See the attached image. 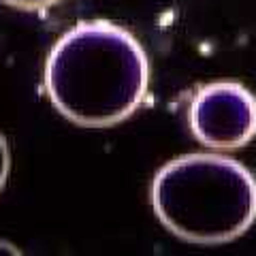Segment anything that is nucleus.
Masks as SVG:
<instances>
[{
    "instance_id": "5",
    "label": "nucleus",
    "mask_w": 256,
    "mask_h": 256,
    "mask_svg": "<svg viewBox=\"0 0 256 256\" xmlns=\"http://www.w3.org/2000/svg\"><path fill=\"white\" fill-rule=\"evenodd\" d=\"M2 2L11 4V6H18V9H26V11H32V9H45V6H52L60 0H2Z\"/></svg>"
},
{
    "instance_id": "4",
    "label": "nucleus",
    "mask_w": 256,
    "mask_h": 256,
    "mask_svg": "<svg viewBox=\"0 0 256 256\" xmlns=\"http://www.w3.org/2000/svg\"><path fill=\"white\" fill-rule=\"evenodd\" d=\"M9 169H11V154H9V146H6L4 134L0 132V192H2L6 178H9Z\"/></svg>"
},
{
    "instance_id": "1",
    "label": "nucleus",
    "mask_w": 256,
    "mask_h": 256,
    "mask_svg": "<svg viewBox=\"0 0 256 256\" xmlns=\"http://www.w3.org/2000/svg\"><path fill=\"white\" fill-rule=\"evenodd\" d=\"M150 84L141 43L111 22H82L58 38L45 64L54 107L79 126H114L137 111Z\"/></svg>"
},
{
    "instance_id": "2",
    "label": "nucleus",
    "mask_w": 256,
    "mask_h": 256,
    "mask_svg": "<svg viewBox=\"0 0 256 256\" xmlns=\"http://www.w3.org/2000/svg\"><path fill=\"white\" fill-rule=\"evenodd\" d=\"M158 220L186 242L226 244L256 220V180L242 162L220 154L173 158L152 182Z\"/></svg>"
},
{
    "instance_id": "3",
    "label": "nucleus",
    "mask_w": 256,
    "mask_h": 256,
    "mask_svg": "<svg viewBox=\"0 0 256 256\" xmlns=\"http://www.w3.org/2000/svg\"><path fill=\"white\" fill-rule=\"evenodd\" d=\"M190 128L207 148H244L256 137V96L235 82L205 86L190 102Z\"/></svg>"
}]
</instances>
